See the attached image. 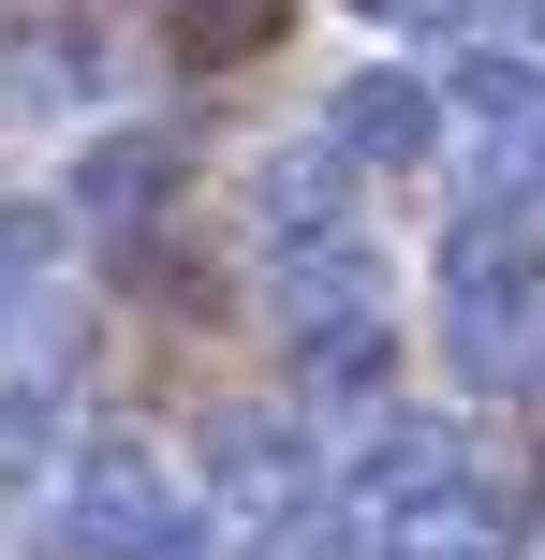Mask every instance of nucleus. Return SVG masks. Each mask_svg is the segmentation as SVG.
I'll use <instances>...</instances> for the list:
<instances>
[{
    "label": "nucleus",
    "mask_w": 545,
    "mask_h": 560,
    "mask_svg": "<svg viewBox=\"0 0 545 560\" xmlns=\"http://www.w3.org/2000/svg\"><path fill=\"white\" fill-rule=\"evenodd\" d=\"M163 192H177V148H163V133H104V148H88V163H74V207H88V222H104V236L163 222Z\"/></svg>",
    "instance_id": "0eeeda50"
},
{
    "label": "nucleus",
    "mask_w": 545,
    "mask_h": 560,
    "mask_svg": "<svg viewBox=\"0 0 545 560\" xmlns=\"http://www.w3.org/2000/svg\"><path fill=\"white\" fill-rule=\"evenodd\" d=\"M458 104L487 118V133H545V59H517V45H472V59H458Z\"/></svg>",
    "instance_id": "6e6552de"
},
{
    "label": "nucleus",
    "mask_w": 545,
    "mask_h": 560,
    "mask_svg": "<svg viewBox=\"0 0 545 560\" xmlns=\"http://www.w3.org/2000/svg\"><path fill=\"white\" fill-rule=\"evenodd\" d=\"M59 413H74L59 354H45V369H0V457H45V443H59Z\"/></svg>",
    "instance_id": "1a4fd4ad"
},
{
    "label": "nucleus",
    "mask_w": 545,
    "mask_h": 560,
    "mask_svg": "<svg viewBox=\"0 0 545 560\" xmlns=\"http://www.w3.org/2000/svg\"><path fill=\"white\" fill-rule=\"evenodd\" d=\"M206 472H222V502H295L310 487V428L295 413H222L206 428Z\"/></svg>",
    "instance_id": "423d86ee"
},
{
    "label": "nucleus",
    "mask_w": 545,
    "mask_h": 560,
    "mask_svg": "<svg viewBox=\"0 0 545 560\" xmlns=\"http://www.w3.org/2000/svg\"><path fill=\"white\" fill-rule=\"evenodd\" d=\"M340 192H354L340 148H295V163H265V177H251V236H265V266H281V252H324V236H354V222H340Z\"/></svg>",
    "instance_id": "39448f33"
},
{
    "label": "nucleus",
    "mask_w": 545,
    "mask_h": 560,
    "mask_svg": "<svg viewBox=\"0 0 545 560\" xmlns=\"http://www.w3.org/2000/svg\"><path fill=\"white\" fill-rule=\"evenodd\" d=\"M324 148H340L354 177H369V163H383V177H413V163H428V148H442V89L383 59V74H354L340 104H324Z\"/></svg>",
    "instance_id": "20e7f679"
},
{
    "label": "nucleus",
    "mask_w": 545,
    "mask_h": 560,
    "mask_svg": "<svg viewBox=\"0 0 545 560\" xmlns=\"http://www.w3.org/2000/svg\"><path fill=\"white\" fill-rule=\"evenodd\" d=\"M442 339H458V384H531L545 369V236L472 207L442 236Z\"/></svg>",
    "instance_id": "f257e3e1"
},
{
    "label": "nucleus",
    "mask_w": 545,
    "mask_h": 560,
    "mask_svg": "<svg viewBox=\"0 0 545 560\" xmlns=\"http://www.w3.org/2000/svg\"><path fill=\"white\" fill-rule=\"evenodd\" d=\"M177 45H192V59H236V45H265V0H192V15H177Z\"/></svg>",
    "instance_id": "9d476101"
},
{
    "label": "nucleus",
    "mask_w": 545,
    "mask_h": 560,
    "mask_svg": "<svg viewBox=\"0 0 545 560\" xmlns=\"http://www.w3.org/2000/svg\"><path fill=\"white\" fill-rule=\"evenodd\" d=\"M472 560H501V546H472Z\"/></svg>",
    "instance_id": "f8f14e48"
},
{
    "label": "nucleus",
    "mask_w": 545,
    "mask_h": 560,
    "mask_svg": "<svg viewBox=\"0 0 545 560\" xmlns=\"http://www.w3.org/2000/svg\"><path fill=\"white\" fill-rule=\"evenodd\" d=\"M265 310H281L295 369H310V354H340V339H383V252H369V236L281 252V266H265Z\"/></svg>",
    "instance_id": "7ed1b4c3"
},
{
    "label": "nucleus",
    "mask_w": 545,
    "mask_h": 560,
    "mask_svg": "<svg viewBox=\"0 0 545 560\" xmlns=\"http://www.w3.org/2000/svg\"><path fill=\"white\" fill-rule=\"evenodd\" d=\"M59 532H74L88 560H206V516L163 487L147 443H74V472H59Z\"/></svg>",
    "instance_id": "f03ea898"
},
{
    "label": "nucleus",
    "mask_w": 545,
    "mask_h": 560,
    "mask_svg": "<svg viewBox=\"0 0 545 560\" xmlns=\"http://www.w3.org/2000/svg\"><path fill=\"white\" fill-rule=\"evenodd\" d=\"M354 15H383V30H442L458 0H354Z\"/></svg>",
    "instance_id": "9b49d317"
}]
</instances>
